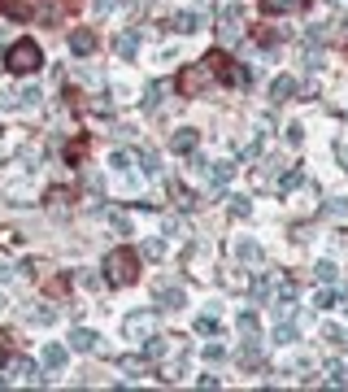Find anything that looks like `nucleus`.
<instances>
[{
	"label": "nucleus",
	"instance_id": "2eb2a0df",
	"mask_svg": "<svg viewBox=\"0 0 348 392\" xmlns=\"http://www.w3.org/2000/svg\"><path fill=\"white\" fill-rule=\"evenodd\" d=\"M240 366H261V345L253 336L244 340V349H240Z\"/></svg>",
	"mask_w": 348,
	"mask_h": 392
},
{
	"label": "nucleus",
	"instance_id": "423d86ee",
	"mask_svg": "<svg viewBox=\"0 0 348 392\" xmlns=\"http://www.w3.org/2000/svg\"><path fill=\"white\" fill-rule=\"evenodd\" d=\"M218 22H222L218 31H222L226 40H240V35H244V9H240V5H226Z\"/></svg>",
	"mask_w": 348,
	"mask_h": 392
},
{
	"label": "nucleus",
	"instance_id": "4c0bfd02",
	"mask_svg": "<svg viewBox=\"0 0 348 392\" xmlns=\"http://www.w3.org/2000/svg\"><path fill=\"white\" fill-rule=\"evenodd\" d=\"M165 236H183V222H179V218H165Z\"/></svg>",
	"mask_w": 348,
	"mask_h": 392
},
{
	"label": "nucleus",
	"instance_id": "7ed1b4c3",
	"mask_svg": "<svg viewBox=\"0 0 348 392\" xmlns=\"http://www.w3.org/2000/svg\"><path fill=\"white\" fill-rule=\"evenodd\" d=\"M209 65L205 61H192V65H183L179 70V79H174V88H179V96H201L205 88H209Z\"/></svg>",
	"mask_w": 348,
	"mask_h": 392
},
{
	"label": "nucleus",
	"instance_id": "79ce46f5",
	"mask_svg": "<svg viewBox=\"0 0 348 392\" xmlns=\"http://www.w3.org/2000/svg\"><path fill=\"white\" fill-rule=\"evenodd\" d=\"M5 305H9V301H5V292H0V314H5Z\"/></svg>",
	"mask_w": 348,
	"mask_h": 392
},
{
	"label": "nucleus",
	"instance_id": "bb28decb",
	"mask_svg": "<svg viewBox=\"0 0 348 392\" xmlns=\"http://www.w3.org/2000/svg\"><path fill=\"white\" fill-rule=\"evenodd\" d=\"M161 96H165V83H153V88H148V96H144V109H157Z\"/></svg>",
	"mask_w": 348,
	"mask_h": 392
},
{
	"label": "nucleus",
	"instance_id": "6e6552de",
	"mask_svg": "<svg viewBox=\"0 0 348 392\" xmlns=\"http://www.w3.org/2000/svg\"><path fill=\"white\" fill-rule=\"evenodd\" d=\"M92 48H96V31H88V26H78L74 35H70V53H74V57H88Z\"/></svg>",
	"mask_w": 348,
	"mask_h": 392
},
{
	"label": "nucleus",
	"instance_id": "37998d69",
	"mask_svg": "<svg viewBox=\"0 0 348 392\" xmlns=\"http://www.w3.org/2000/svg\"><path fill=\"white\" fill-rule=\"evenodd\" d=\"M344 44H348V26H344Z\"/></svg>",
	"mask_w": 348,
	"mask_h": 392
},
{
	"label": "nucleus",
	"instance_id": "a211bd4d",
	"mask_svg": "<svg viewBox=\"0 0 348 392\" xmlns=\"http://www.w3.org/2000/svg\"><path fill=\"white\" fill-rule=\"evenodd\" d=\"M113 48H118V57H126V61H131V57L140 53V40H135V35H131V31H126V35H118V44H113Z\"/></svg>",
	"mask_w": 348,
	"mask_h": 392
},
{
	"label": "nucleus",
	"instance_id": "e433bc0d",
	"mask_svg": "<svg viewBox=\"0 0 348 392\" xmlns=\"http://www.w3.org/2000/svg\"><path fill=\"white\" fill-rule=\"evenodd\" d=\"M144 253H148V257H161V253H165V244H161V240H148V244H144Z\"/></svg>",
	"mask_w": 348,
	"mask_h": 392
},
{
	"label": "nucleus",
	"instance_id": "9b49d317",
	"mask_svg": "<svg viewBox=\"0 0 348 392\" xmlns=\"http://www.w3.org/2000/svg\"><path fill=\"white\" fill-rule=\"evenodd\" d=\"M196 144H201L196 131H174V136H170V149L174 153H196Z\"/></svg>",
	"mask_w": 348,
	"mask_h": 392
},
{
	"label": "nucleus",
	"instance_id": "5701e85b",
	"mask_svg": "<svg viewBox=\"0 0 348 392\" xmlns=\"http://www.w3.org/2000/svg\"><path fill=\"white\" fill-rule=\"evenodd\" d=\"M140 170H144V174H157V170H161V161H157L153 149H140Z\"/></svg>",
	"mask_w": 348,
	"mask_h": 392
},
{
	"label": "nucleus",
	"instance_id": "f03ea898",
	"mask_svg": "<svg viewBox=\"0 0 348 392\" xmlns=\"http://www.w3.org/2000/svg\"><path fill=\"white\" fill-rule=\"evenodd\" d=\"M5 65L13 74H35L40 65H44V53H40V44L35 40H18V44H9V57Z\"/></svg>",
	"mask_w": 348,
	"mask_h": 392
},
{
	"label": "nucleus",
	"instance_id": "f257e3e1",
	"mask_svg": "<svg viewBox=\"0 0 348 392\" xmlns=\"http://www.w3.org/2000/svg\"><path fill=\"white\" fill-rule=\"evenodd\" d=\"M135 275H140V253L135 249H113V253H105V279L113 288L135 284Z\"/></svg>",
	"mask_w": 348,
	"mask_h": 392
},
{
	"label": "nucleus",
	"instance_id": "dca6fc26",
	"mask_svg": "<svg viewBox=\"0 0 348 392\" xmlns=\"http://www.w3.org/2000/svg\"><path fill=\"white\" fill-rule=\"evenodd\" d=\"M40 357H44V366H48V370H57V366H65V345H44Z\"/></svg>",
	"mask_w": 348,
	"mask_h": 392
},
{
	"label": "nucleus",
	"instance_id": "c03bdc74",
	"mask_svg": "<svg viewBox=\"0 0 348 392\" xmlns=\"http://www.w3.org/2000/svg\"><path fill=\"white\" fill-rule=\"evenodd\" d=\"M344 314H348V305H344Z\"/></svg>",
	"mask_w": 348,
	"mask_h": 392
},
{
	"label": "nucleus",
	"instance_id": "c9c22d12",
	"mask_svg": "<svg viewBox=\"0 0 348 392\" xmlns=\"http://www.w3.org/2000/svg\"><path fill=\"white\" fill-rule=\"evenodd\" d=\"M240 336H257V318H253V314L240 318Z\"/></svg>",
	"mask_w": 348,
	"mask_h": 392
},
{
	"label": "nucleus",
	"instance_id": "58836bf2",
	"mask_svg": "<svg viewBox=\"0 0 348 392\" xmlns=\"http://www.w3.org/2000/svg\"><path fill=\"white\" fill-rule=\"evenodd\" d=\"M165 353V340H148V357H161Z\"/></svg>",
	"mask_w": 348,
	"mask_h": 392
},
{
	"label": "nucleus",
	"instance_id": "c756f323",
	"mask_svg": "<svg viewBox=\"0 0 348 392\" xmlns=\"http://www.w3.org/2000/svg\"><path fill=\"white\" fill-rule=\"evenodd\" d=\"M331 388H348V366H331Z\"/></svg>",
	"mask_w": 348,
	"mask_h": 392
},
{
	"label": "nucleus",
	"instance_id": "7c9ffc66",
	"mask_svg": "<svg viewBox=\"0 0 348 392\" xmlns=\"http://www.w3.org/2000/svg\"><path fill=\"white\" fill-rule=\"evenodd\" d=\"M340 297H335V292H331V288H322L318 292V297H313V305H318V309H331V305H335Z\"/></svg>",
	"mask_w": 348,
	"mask_h": 392
},
{
	"label": "nucleus",
	"instance_id": "393cba45",
	"mask_svg": "<svg viewBox=\"0 0 348 392\" xmlns=\"http://www.w3.org/2000/svg\"><path fill=\"white\" fill-rule=\"evenodd\" d=\"M109 227H113V231H122V236H131V222H126V214H118V209H109Z\"/></svg>",
	"mask_w": 348,
	"mask_h": 392
},
{
	"label": "nucleus",
	"instance_id": "aec40b11",
	"mask_svg": "<svg viewBox=\"0 0 348 392\" xmlns=\"http://www.w3.org/2000/svg\"><path fill=\"white\" fill-rule=\"evenodd\" d=\"M313 275H318V284H335L340 279V266H335V261H318Z\"/></svg>",
	"mask_w": 348,
	"mask_h": 392
},
{
	"label": "nucleus",
	"instance_id": "cd10ccee",
	"mask_svg": "<svg viewBox=\"0 0 348 392\" xmlns=\"http://www.w3.org/2000/svg\"><path fill=\"white\" fill-rule=\"evenodd\" d=\"M5 370L9 375H31V362L26 357H5Z\"/></svg>",
	"mask_w": 348,
	"mask_h": 392
},
{
	"label": "nucleus",
	"instance_id": "b1692460",
	"mask_svg": "<svg viewBox=\"0 0 348 392\" xmlns=\"http://www.w3.org/2000/svg\"><path fill=\"white\" fill-rule=\"evenodd\" d=\"M196 332H201V336H218V318H213V314H201V318H196Z\"/></svg>",
	"mask_w": 348,
	"mask_h": 392
},
{
	"label": "nucleus",
	"instance_id": "1a4fd4ad",
	"mask_svg": "<svg viewBox=\"0 0 348 392\" xmlns=\"http://www.w3.org/2000/svg\"><path fill=\"white\" fill-rule=\"evenodd\" d=\"M96 340H101L96 332H88V327H74V332H70V349H74V353H92Z\"/></svg>",
	"mask_w": 348,
	"mask_h": 392
},
{
	"label": "nucleus",
	"instance_id": "4468645a",
	"mask_svg": "<svg viewBox=\"0 0 348 392\" xmlns=\"http://www.w3.org/2000/svg\"><path fill=\"white\" fill-rule=\"evenodd\" d=\"M292 92H296V83H292V79H288V74H279V79H274V83H270V96H274V101H279V105H283V101H292Z\"/></svg>",
	"mask_w": 348,
	"mask_h": 392
},
{
	"label": "nucleus",
	"instance_id": "412c9836",
	"mask_svg": "<svg viewBox=\"0 0 348 392\" xmlns=\"http://www.w3.org/2000/svg\"><path fill=\"white\" fill-rule=\"evenodd\" d=\"M274 340H279V345H296V322H274Z\"/></svg>",
	"mask_w": 348,
	"mask_h": 392
},
{
	"label": "nucleus",
	"instance_id": "a19ab883",
	"mask_svg": "<svg viewBox=\"0 0 348 392\" xmlns=\"http://www.w3.org/2000/svg\"><path fill=\"white\" fill-rule=\"evenodd\" d=\"M9 275H13V270H9V266H5V261H0V279H9Z\"/></svg>",
	"mask_w": 348,
	"mask_h": 392
},
{
	"label": "nucleus",
	"instance_id": "20e7f679",
	"mask_svg": "<svg viewBox=\"0 0 348 392\" xmlns=\"http://www.w3.org/2000/svg\"><path fill=\"white\" fill-rule=\"evenodd\" d=\"M205 65H209V74L222 79V83H231V88H248V70H244V65H235L226 53H209Z\"/></svg>",
	"mask_w": 348,
	"mask_h": 392
},
{
	"label": "nucleus",
	"instance_id": "4be33fe9",
	"mask_svg": "<svg viewBox=\"0 0 348 392\" xmlns=\"http://www.w3.org/2000/svg\"><path fill=\"white\" fill-rule=\"evenodd\" d=\"M26 322H35V327H48V322H57V309L40 305V309H31V314H26Z\"/></svg>",
	"mask_w": 348,
	"mask_h": 392
},
{
	"label": "nucleus",
	"instance_id": "c85d7f7f",
	"mask_svg": "<svg viewBox=\"0 0 348 392\" xmlns=\"http://www.w3.org/2000/svg\"><path fill=\"white\" fill-rule=\"evenodd\" d=\"M18 105H22V109L40 105V88H22V92H18Z\"/></svg>",
	"mask_w": 348,
	"mask_h": 392
},
{
	"label": "nucleus",
	"instance_id": "a878e982",
	"mask_svg": "<svg viewBox=\"0 0 348 392\" xmlns=\"http://www.w3.org/2000/svg\"><path fill=\"white\" fill-rule=\"evenodd\" d=\"M170 196H174V201H179V205H188V209L196 205V196H192V192H188L183 183H170Z\"/></svg>",
	"mask_w": 348,
	"mask_h": 392
},
{
	"label": "nucleus",
	"instance_id": "ea45409f",
	"mask_svg": "<svg viewBox=\"0 0 348 392\" xmlns=\"http://www.w3.org/2000/svg\"><path fill=\"white\" fill-rule=\"evenodd\" d=\"M340 161H344V170H348V144H340Z\"/></svg>",
	"mask_w": 348,
	"mask_h": 392
},
{
	"label": "nucleus",
	"instance_id": "2f4dec72",
	"mask_svg": "<svg viewBox=\"0 0 348 392\" xmlns=\"http://www.w3.org/2000/svg\"><path fill=\"white\" fill-rule=\"evenodd\" d=\"M248 209H253V205H248L244 196H235V201H231V218H248Z\"/></svg>",
	"mask_w": 348,
	"mask_h": 392
},
{
	"label": "nucleus",
	"instance_id": "f704fd0d",
	"mask_svg": "<svg viewBox=\"0 0 348 392\" xmlns=\"http://www.w3.org/2000/svg\"><path fill=\"white\" fill-rule=\"evenodd\" d=\"M109 166H113V170H131V153H113Z\"/></svg>",
	"mask_w": 348,
	"mask_h": 392
},
{
	"label": "nucleus",
	"instance_id": "72a5a7b5",
	"mask_svg": "<svg viewBox=\"0 0 348 392\" xmlns=\"http://www.w3.org/2000/svg\"><path fill=\"white\" fill-rule=\"evenodd\" d=\"M322 340H326V345H348V340H344V332H340V327H326V332H322Z\"/></svg>",
	"mask_w": 348,
	"mask_h": 392
},
{
	"label": "nucleus",
	"instance_id": "0eeeda50",
	"mask_svg": "<svg viewBox=\"0 0 348 392\" xmlns=\"http://www.w3.org/2000/svg\"><path fill=\"white\" fill-rule=\"evenodd\" d=\"M122 327H126V336H131V340H140V336H153L157 318H153V314H131V318H126Z\"/></svg>",
	"mask_w": 348,
	"mask_h": 392
},
{
	"label": "nucleus",
	"instance_id": "f8f14e48",
	"mask_svg": "<svg viewBox=\"0 0 348 392\" xmlns=\"http://www.w3.org/2000/svg\"><path fill=\"white\" fill-rule=\"evenodd\" d=\"M205 174H209L213 192H218V188H226V183H231V174H235V166H231V161H213V170H205Z\"/></svg>",
	"mask_w": 348,
	"mask_h": 392
},
{
	"label": "nucleus",
	"instance_id": "39448f33",
	"mask_svg": "<svg viewBox=\"0 0 348 392\" xmlns=\"http://www.w3.org/2000/svg\"><path fill=\"white\" fill-rule=\"evenodd\" d=\"M157 305L161 309H183L188 305V292L179 288V284H170V279H161L157 284Z\"/></svg>",
	"mask_w": 348,
	"mask_h": 392
},
{
	"label": "nucleus",
	"instance_id": "473e14b6",
	"mask_svg": "<svg viewBox=\"0 0 348 392\" xmlns=\"http://www.w3.org/2000/svg\"><path fill=\"white\" fill-rule=\"evenodd\" d=\"M118 366H122V370H131V375H144V357H122Z\"/></svg>",
	"mask_w": 348,
	"mask_h": 392
},
{
	"label": "nucleus",
	"instance_id": "ddd939ff",
	"mask_svg": "<svg viewBox=\"0 0 348 392\" xmlns=\"http://www.w3.org/2000/svg\"><path fill=\"white\" fill-rule=\"evenodd\" d=\"M235 257L248 261V266H257V261H261V244H257V240H240V244H235Z\"/></svg>",
	"mask_w": 348,
	"mask_h": 392
},
{
	"label": "nucleus",
	"instance_id": "9d476101",
	"mask_svg": "<svg viewBox=\"0 0 348 392\" xmlns=\"http://www.w3.org/2000/svg\"><path fill=\"white\" fill-rule=\"evenodd\" d=\"M170 26H174V31H183V35H188V31H201V26H205V18H201L196 9H183V13H174V18H170Z\"/></svg>",
	"mask_w": 348,
	"mask_h": 392
},
{
	"label": "nucleus",
	"instance_id": "6ab92c4d",
	"mask_svg": "<svg viewBox=\"0 0 348 392\" xmlns=\"http://www.w3.org/2000/svg\"><path fill=\"white\" fill-rule=\"evenodd\" d=\"M305 0H261V9L266 13H292V9H301Z\"/></svg>",
	"mask_w": 348,
	"mask_h": 392
},
{
	"label": "nucleus",
	"instance_id": "f3484780",
	"mask_svg": "<svg viewBox=\"0 0 348 392\" xmlns=\"http://www.w3.org/2000/svg\"><path fill=\"white\" fill-rule=\"evenodd\" d=\"M301 183H305V170H296V166H292V170H288L283 179H279V196H288V192H296Z\"/></svg>",
	"mask_w": 348,
	"mask_h": 392
}]
</instances>
